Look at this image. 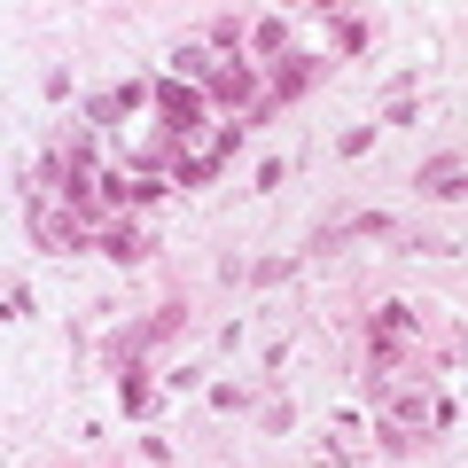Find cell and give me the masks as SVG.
<instances>
[{
	"label": "cell",
	"instance_id": "8",
	"mask_svg": "<svg viewBox=\"0 0 468 468\" xmlns=\"http://www.w3.org/2000/svg\"><path fill=\"white\" fill-rule=\"evenodd\" d=\"M125 414H133V421H149V414H156V390H149V375H141V367L125 375Z\"/></svg>",
	"mask_w": 468,
	"mask_h": 468
},
{
	"label": "cell",
	"instance_id": "4",
	"mask_svg": "<svg viewBox=\"0 0 468 468\" xmlns=\"http://www.w3.org/2000/svg\"><path fill=\"white\" fill-rule=\"evenodd\" d=\"M141 101H149V86H141V79H125V86H110V94H94V101H86V117H94V125H117V117H133Z\"/></svg>",
	"mask_w": 468,
	"mask_h": 468
},
{
	"label": "cell",
	"instance_id": "5",
	"mask_svg": "<svg viewBox=\"0 0 468 468\" xmlns=\"http://www.w3.org/2000/svg\"><path fill=\"white\" fill-rule=\"evenodd\" d=\"M289 39H297V32H289V16H258L250 24V55H258V63H282Z\"/></svg>",
	"mask_w": 468,
	"mask_h": 468
},
{
	"label": "cell",
	"instance_id": "2",
	"mask_svg": "<svg viewBox=\"0 0 468 468\" xmlns=\"http://www.w3.org/2000/svg\"><path fill=\"white\" fill-rule=\"evenodd\" d=\"M313 79H320V63H313V55H282V63L266 70V101H258V117H273L282 101H297ZM258 117H250V125H258Z\"/></svg>",
	"mask_w": 468,
	"mask_h": 468
},
{
	"label": "cell",
	"instance_id": "1",
	"mask_svg": "<svg viewBox=\"0 0 468 468\" xmlns=\"http://www.w3.org/2000/svg\"><path fill=\"white\" fill-rule=\"evenodd\" d=\"M149 101H156V133H172L180 149L196 141L203 110H211V94H203V86H187V79H156V86H149Z\"/></svg>",
	"mask_w": 468,
	"mask_h": 468
},
{
	"label": "cell",
	"instance_id": "9",
	"mask_svg": "<svg viewBox=\"0 0 468 468\" xmlns=\"http://www.w3.org/2000/svg\"><path fill=\"white\" fill-rule=\"evenodd\" d=\"M414 117H421V101H414V94H406V86H399V94L383 101V125H414Z\"/></svg>",
	"mask_w": 468,
	"mask_h": 468
},
{
	"label": "cell",
	"instance_id": "3",
	"mask_svg": "<svg viewBox=\"0 0 468 468\" xmlns=\"http://www.w3.org/2000/svg\"><path fill=\"white\" fill-rule=\"evenodd\" d=\"M94 250H101V258H117V266H141V258L156 250V227H149V218H110Z\"/></svg>",
	"mask_w": 468,
	"mask_h": 468
},
{
	"label": "cell",
	"instance_id": "7",
	"mask_svg": "<svg viewBox=\"0 0 468 468\" xmlns=\"http://www.w3.org/2000/svg\"><path fill=\"white\" fill-rule=\"evenodd\" d=\"M218 172H227V165H218V156H203V149H196V156H180V165H172V180H180V187H211Z\"/></svg>",
	"mask_w": 468,
	"mask_h": 468
},
{
	"label": "cell",
	"instance_id": "6",
	"mask_svg": "<svg viewBox=\"0 0 468 468\" xmlns=\"http://www.w3.org/2000/svg\"><path fill=\"white\" fill-rule=\"evenodd\" d=\"M367 39H375L367 16H328V48H335V55H359Z\"/></svg>",
	"mask_w": 468,
	"mask_h": 468
}]
</instances>
